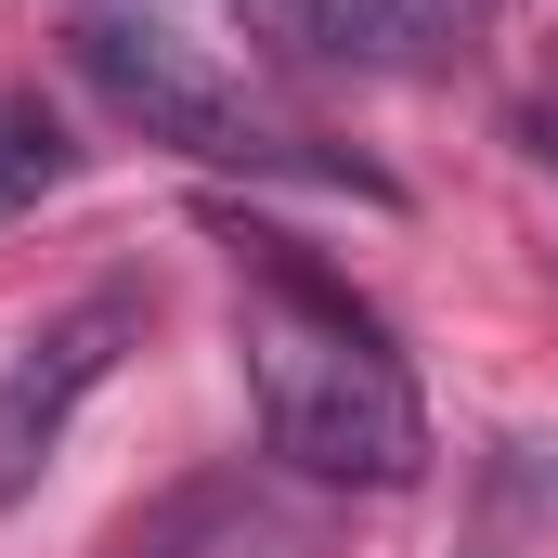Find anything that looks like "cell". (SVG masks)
Masks as SVG:
<instances>
[{
  "label": "cell",
  "instance_id": "cell-1",
  "mask_svg": "<svg viewBox=\"0 0 558 558\" xmlns=\"http://www.w3.org/2000/svg\"><path fill=\"white\" fill-rule=\"evenodd\" d=\"M247 403L299 481L338 494H403L428 481V403L403 377V351L377 338V312L338 274H312L286 234H247Z\"/></svg>",
  "mask_w": 558,
  "mask_h": 558
},
{
  "label": "cell",
  "instance_id": "cell-2",
  "mask_svg": "<svg viewBox=\"0 0 558 558\" xmlns=\"http://www.w3.org/2000/svg\"><path fill=\"white\" fill-rule=\"evenodd\" d=\"M65 52H78V78H92L143 143H169V156H195V169H312V156H286V131H260L247 92H221V78H208L182 39H156V26L78 13Z\"/></svg>",
  "mask_w": 558,
  "mask_h": 558
},
{
  "label": "cell",
  "instance_id": "cell-3",
  "mask_svg": "<svg viewBox=\"0 0 558 558\" xmlns=\"http://www.w3.org/2000/svg\"><path fill=\"white\" fill-rule=\"evenodd\" d=\"M143 338V299L131 286H92V299H65L13 364H0V507L65 454V428H78V403L118 377V351Z\"/></svg>",
  "mask_w": 558,
  "mask_h": 558
},
{
  "label": "cell",
  "instance_id": "cell-4",
  "mask_svg": "<svg viewBox=\"0 0 558 558\" xmlns=\"http://www.w3.org/2000/svg\"><path fill=\"white\" fill-rule=\"evenodd\" d=\"M286 52H351V65H403L428 52V13L416 0H247Z\"/></svg>",
  "mask_w": 558,
  "mask_h": 558
},
{
  "label": "cell",
  "instance_id": "cell-5",
  "mask_svg": "<svg viewBox=\"0 0 558 558\" xmlns=\"http://www.w3.org/2000/svg\"><path fill=\"white\" fill-rule=\"evenodd\" d=\"M65 169H78V143L52 131L39 105H0V221H13V208H39Z\"/></svg>",
  "mask_w": 558,
  "mask_h": 558
},
{
  "label": "cell",
  "instance_id": "cell-6",
  "mask_svg": "<svg viewBox=\"0 0 558 558\" xmlns=\"http://www.w3.org/2000/svg\"><path fill=\"white\" fill-rule=\"evenodd\" d=\"M494 494H507L520 520L558 533V441H507V454H494Z\"/></svg>",
  "mask_w": 558,
  "mask_h": 558
},
{
  "label": "cell",
  "instance_id": "cell-7",
  "mask_svg": "<svg viewBox=\"0 0 558 558\" xmlns=\"http://www.w3.org/2000/svg\"><path fill=\"white\" fill-rule=\"evenodd\" d=\"M416 13H428V39H481V26H494L507 0H416Z\"/></svg>",
  "mask_w": 558,
  "mask_h": 558
},
{
  "label": "cell",
  "instance_id": "cell-8",
  "mask_svg": "<svg viewBox=\"0 0 558 558\" xmlns=\"http://www.w3.org/2000/svg\"><path fill=\"white\" fill-rule=\"evenodd\" d=\"M507 546H520V507L494 494V507H481V546H468V558H507Z\"/></svg>",
  "mask_w": 558,
  "mask_h": 558
}]
</instances>
